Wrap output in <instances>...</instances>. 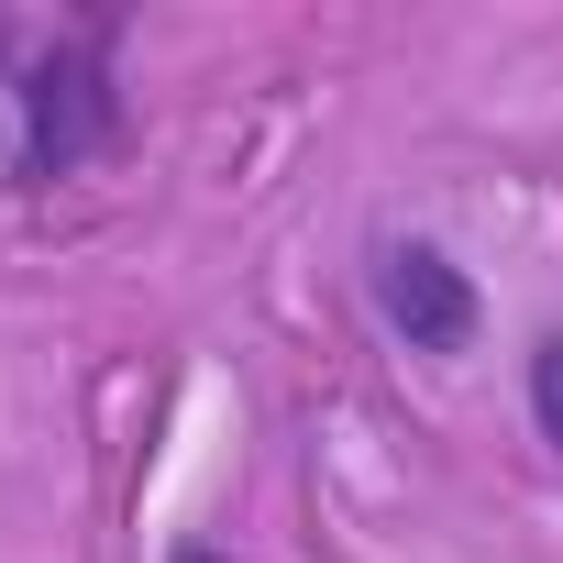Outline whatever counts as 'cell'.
Here are the masks:
<instances>
[{"label": "cell", "mask_w": 563, "mask_h": 563, "mask_svg": "<svg viewBox=\"0 0 563 563\" xmlns=\"http://www.w3.org/2000/svg\"><path fill=\"white\" fill-rule=\"evenodd\" d=\"M122 12H89L67 34L0 23V177L12 188H67L122 144Z\"/></svg>", "instance_id": "obj_1"}, {"label": "cell", "mask_w": 563, "mask_h": 563, "mask_svg": "<svg viewBox=\"0 0 563 563\" xmlns=\"http://www.w3.org/2000/svg\"><path fill=\"white\" fill-rule=\"evenodd\" d=\"M365 299H376L387 343H409V354H464L486 332V288L431 232H376L365 243Z\"/></svg>", "instance_id": "obj_2"}, {"label": "cell", "mask_w": 563, "mask_h": 563, "mask_svg": "<svg viewBox=\"0 0 563 563\" xmlns=\"http://www.w3.org/2000/svg\"><path fill=\"white\" fill-rule=\"evenodd\" d=\"M519 409H530V431L563 453V332H541V343L519 354Z\"/></svg>", "instance_id": "obj_3"}, {"label": "cell", "mask_w": 563, "mask_h": 563, "mask_svg": "<svg viewBox=\"0 0 563 563\" xmlns=\"http://www.w3.org/2000/svg\"><path fill=\"white\" fill-rule=\"evenodd\" d=\"M166 563H232V552H221V541H177Z\"/></svg>", "instance_id": "obj_4"}]
</instances>
